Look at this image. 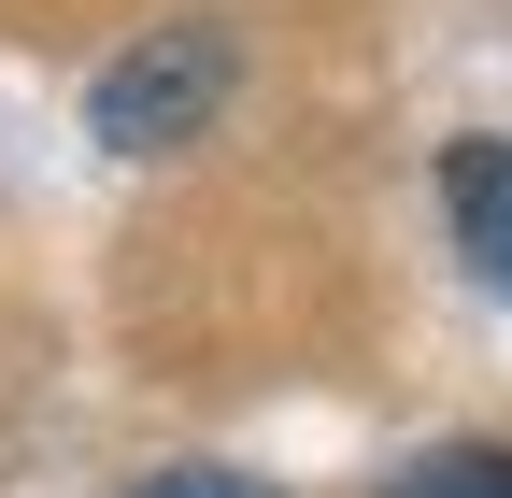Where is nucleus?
<instances>
[{
	"label": "nucleus",
	"instance_id": "nucleus-1",
	"mask_svg": "<svg viewBox=\"0 0 512 498\" xmlns=\"http://www.w3.org/2000/svg\"><path fill=\"white\" fill-rule=\"evenodd\" d=\"M228 86H242V43H228L214 15H185V29H143V43L86 86V129H100L114 157H171V143H200L214 114H228Z\"/></svg>",
	"mask_w": 512,
	"mask_h": 498
},
{
	"label": "nucleus",
	"instance_id": "nucleus-2",
	"mask_svg": "<svg viewBox=\"0 0 512 498\" xmlns=\"http://www.w3.org/2000/svg\"><path fill=\"white\" fill-rule=\"evenodd\" d=\"M441 214H456L470 271L512 285V143H456V157H441Z\"/></svg>",
	"mask_w": 512,
	"mask_h": 498
},
{
	"label": "nucleus",
	"instance_id": "nucleus-3",
	"mask_svg": "<svg viewBox=\"0 0 512 498\" xmlns=\"http://www.w3.org/2000/svg\"><path fill=\"white\" fill-rule=\"evenodd\" d=\"M384 498H512V442H441V456H413Z\"/></svg>",
	"mask_w": 512,
	"mask_h": 498
},
{
	"label": "nucleus",
	"instance_id": "nucleus-4",
	"mask_svg": "<svg viewBox=\"0 0 512 498\" xmlns=\"http://www.w3.org/2000/svg\"><path fill=\"white\" fill-rule=\"evenodd\" d=\"M143 498H271V484H242V470H157Z\"/></svg>",
	"mask_w": 512,
	"mask_h": 498
}]
</instances>
